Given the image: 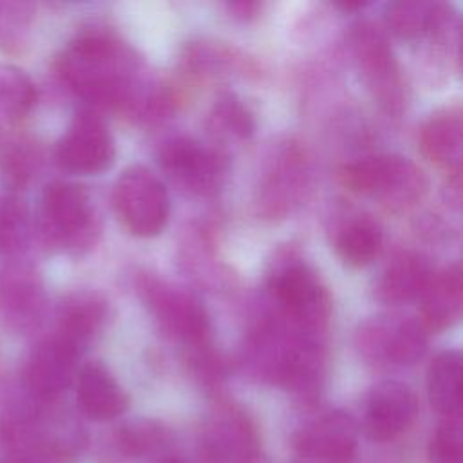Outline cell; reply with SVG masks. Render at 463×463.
Segmentation results:
<instances>
[{
    "mask_svg": "<svg viewBox=\"0 0 463 463\" xmlns=\"http://www.w3.org/2000/svg\"><path fill=\"white\" fill-rule=\"evenodd\" d=\"M269 289L293 329L313 338L320 335L329 317V298L307 264L286 259L269 275Z\"/></svg>",
    "mask_w": 463,
    "mask_h": 463,
    "instance_id": "obj_4",
    "label": "cell"
},
{
    "mask_svg": "<svg viewBox=\"0 0 463 463\" xmlns=\"http://www.w3.org/2000/svg\"><path fill=\"white\" fill-rule=\"evenodd\" d=\"M80 349L52 335L38 342L25 364L24 380L31 398L38 403L54 402L74 380Z\"/></svg>",
    "mask_w": 463,
    "mask_h": 463,
    "instance_id": "obj_14",
    "label": "cell"
},
{
    "mask_svg": "<svg viewBox=\"0 0 463 463\" xmlns=\"http://www.w3.org/2000/svg\"><path fill=\"white\" fill-rule=\"evenodd\" d=\"M260 438L253 420L235 405H222L210 414L199 438L203 463H255Z\"/></svg>",
    "mask_w": 463,
    "mask_h": 463,
    "instance_id": "obj_9",
    "label": "cell"
},
{
    "mask_svg": "<svg viewBox=\"0 0 463 463\" xmlns=\"http://www.w3.org/2000/svg\"><path fill=\"white\" fill-rule=\"evenodd\" d=\"M342 184L360 195H369L392 208H405L423 197L427 179L407 157L396 154L369 156L347 163L340 170Z\"/></svg>",
    "mask_w": 463,
    "mask_h": 463,
    "instance_id": "obj_2",
    "label": "cell"
},
{
    "mask_svg": "<svg viewBox=\"0 0 463 463\" xmlns=\"http://www.w3.org/2000/svg\"><path fill=\"white\" fill-rule=\"evenodd\" d=\"M33 80L16 65L0 63V112L7 118H24L36 103Z\"/></svg>",
    "mask_w": 463,
    "mask_h": 463,
    "instance_id": "obj_26",
    "label": "cell"
},
{
    "mask_svg": "<svg viewBox=\"0 0 463 463\" xmlns=\"http://www.w3.org/2000/svg\"><path fill=\"white\" fill-rule=\"evenodd\" d=\"M58 72L69 89L98 105L154 114L166 103L159 90L145 92L128 51L101 31L78 34L60 54Z\"/></svg>",
    "mask_w": 463,
    "mask_h": 463,
    "instance_id": "obj_1",
    "label": "cell"
},
{
    "mask_svg": "<svg viewBox=\"0 0 463 463\" xmlns=\"http://www.w3.org/2000/svg\"><path fill=\"white\" fill-rule=\"evenodd\" d=\"M112 204L123 226L137 237L157 235L170 213L165 184L145 166H130L121 172L114 184Z\"/></svg>",
    "mask_w": 463,
    "mask_h": 463,
    "instance_id": "obj_5",
    "label": "cell"
},
{
    "mask_svg": "<svg viewBox=\"0 0 463 463\" xmlns=\"http://www.w3.org/2000/svg\"><path fill=\"white\" fill-rule=\"evenodd\" d=\"M105 318V304L92 293H76L69 297L58 311L56 336L81 347L96 335Z\"/></svg>",
    "mask_w": 463,
    "mask_h": 463,
    "instance_id": "obj_20",
    "label": "cell"
},
{
    "mask_svg": "<svg viewBox=\"0 0 463 463\" xmlns=\"http://www.w3.org/2000/svg\"><path fill=\"white\" fill-rule=\"evenodd\" d=\"M137 289L161 327L194 347H201L208 338V317L203 304L184 291L154 277H141Z\"/></svg>",
    "mask_w": 463,
    "mask_h": 463,
    "instance_id": "obj_7",
    "label": "cell"
},
{
    "mask_svg": "<svg viewBox=\"0 0 463 463\" xmlns=\"http://www.w3.org/2000/svg\"><path fill=\"white\" fill-rule=\"evenodd\" d=\"M159 165L179 186L195 194L215 190L226 168L219 152L190 137H174L163 143Z\"/></svg>",
    "mask_w": 463,
    "mask_h": 463,
    "instance_id": "obj_15",
    "label": "cell"
},
{
    "mask_svg": "<svg viewBox=\"0 0 463 463\" xmlns=\"http://www.w3.org/2000/svg\"><path fill=\"white\" fill-rule=\"evenodd\" d=\"M351 47L374 99L387 112H398L403 103L402 78L383 33L369 22H360L351 33Z\"/></svg>",
    "mask_w": 463,
    "mask_h": 463,
    "instance_id": "obj_8",
    "label": "cell"
},
{
    "mask_svg": "<svg viewBox=\"0 0 463 463\" xmlns=\"http://www.w3.org/2000/svg\"><path fill=\"white\" fill-rule=\"evenodd\" d=\"M29 239V212L14 194H0V257H16Z\"/></svg>",
    "mask_w": 463,
    "mask_h": 463,
    "instance_id": "obj_25",
    "label": "cell"
},
{
    "mask_svg": "<svg viewBox=\"0 0 463 463\" xmlns=\"http://www.w3.org/2000/svg\"><path fill=\"white\" fill-rule=\"evenodd\" d=\"M76 403L83 416L110 421L128 407V396L101 362H87L76 373Z\"/></svg>",
    "mask_w": 463,
    "mask_h": 463,
    "instance_id": "obj_16",
    "label": "cell"
},
{
    "mask_svg": "<svg viewBox=\"0 0 463 463\" xmlns=\"http://www.w3.org/2000/svg\"><path fill=\"white\" fill-rule=\"evenodd\" d=\"M421 302V326L425 331H443L461 317L463 282L458 264L430 277Z\"/></svg>",
    "mask_w": 463,
    "mask_h": 463,
    "instance_id": "obj_17",
    "label": "cell"
},
{
    "mask_svg": "<svg viewBox=\"0 0 463 463\" xmlns=\"http://www.w3.org/2000/svg\"><path fill=\"white\" fill-rule=\"evenodd\" d=\"M172 443V432L161 421L156 420H134L116 434V447L123 458L137 463H148L166 454Z\"/></svg>",
    "mask_w": 463,
    "mask_h": 463,
    "instance_id": "obj_22",
    "label": "cell"
},
{
    "mask_svg": "<svg viewBox=\"0 0 463 463\" xmlns=\"http://www.w3.org/2000/svg\"><path fill=\"white\" fill-rule=\"evenodd\" d=\"M34 9L27 2L0 0V51L16 52L27 40Z\"/></svg>",
    "mask_w": 463,
    "mask_h": 463,
    "instance_id": "obj_28",
    "label": "cell"
},
{
    "mask_svg": "<svg viewBox=\"0 0 463 463\" xmlns=\"http://www.w3.org/2000/svg\"><path fill=\"white\" fill-rule=\"evenodd\" d=\"M45 311V291L36 269L24 260L0 262V322L14 333L36 329Z\"/></svg>",
    "mask_w": 463,
    "mask_h": 463,
    "instance_id": "obj_10",
    "label": "cell"
},
{
    "mask_svg": "<svg viewBox=\"0 0 463 463\" xmlns=\"http://www.w3.org/2000/svg\"><path fill=\"white\" fill-rule=\"evenodd\" d=\"M429 463H463V427L459 416L443 418L427 447Z\"/></svg>",
    "mask_w": 463,
    "mask_h": 463,
    "instance_id": "obj_29",
    "label": "cell"
},
{
    "mask_svg": "<svg viewBox=\"0 0 463 463\" xmlns=\"http://www.w3.org/2000/svg\"><path fill=\"white\" fill-rule=\"evenodd\" d=\"M427 396L443 418L459 416L461 409V354L441 351L427 369Z\"/></svg>",
    "mask_w": 463,
    "mask_h": 463,
    "instance_id": "obj_21",
    "label": "cell"
},
{
    "mask_svg": "<svg viewBox=\"0 0 463 463\" xmlns=\"http://www.w3.org/2000/svg\"><path fill=\"white\" fill-rule=\"evenodd\" d=\"M430 266L418 253H400L394 257L376 280L374 295L385 304H403L420 297L429 280Z\"/></svg>",
    "mask_w": 463,
    "mask_h": 463,
    "instance_id": "obj_18",
    "label": "cell"
},
{
    "mask_svg": "<svg viewBox=\"0 0 463 463\" xmlns=\"http://www.w3.org/2000/svg\"><path fill=\"white\" fill-rule=\"evenodd\" d=\"M382 250V230L369 217L349 221L336 237V251L349 266L360 268L376 259Z\"/></svg>",
    "mask_w": 463,
    "mask_h": 463,
    "instance_id": "obj_24",
    "label": "cell"
},
{
    "mask_svg": "<svg viewBox=\"0 0 463 463\" xmlns=\"http://www.w3.org/2000/svg\"><path fill=\"white\" fill-rule=\"evenodd\" d=\"M418 416V398L414 391L396 380L376 383L364 403L360 430L376 443L396 439Z\"/></svg>",
    "mask_w": 463,
    "mask_h": 463,
    "instance_id": "obj_11",
    "label": "cell"
},
{
    "mask_svg": "<svg viewBox=\"0 0 463 463\" xmlns=\"http://www.w3.org/2000/svg\"><path fill=\"white\" fill-rule=\"evenodd\" d=\"M360 353L378 365H412L427 347V331L411 317L382 315L365 320L356 333Z\"/></svg>",
    "mask_w": 463,
    "mask_h": 463,
    "instance_id": "obj_6",
    "label": "cell"
},
{
    "mask_svg": "<svg viewBox=\"0 0 463 463\" xmlns=\"http://www.w3.org/2000/svg\"><path fill=\"white\" fill-rule=\"evenodd\" d=\"M385 20L396 36L409 40L439 31L447 22V11L438 2L402 0L387 5Z\"/></svg>",
    "mask_w": 463,
    "mask_h": 463,
    "instance_id": "obj_23",
    "label": "cell"
},
{
    "mask_svg": "<svg viewBox=\"0 0 463 463\" xmlns=\"http://www.w3.org/2000/svg\"><path fill=\"white\" fill-rule=\"evenodd\" d=\"M423 154L438 166L459 174L463 157V121L461 112L447 109L436 112L420 132Z\"/></svg>",
    "mask_w": 463,
    "mask_h": 463,
    "instance_id": "obj_19",
    "label": "cell"
},
{
    "mask_svg": "<svg viewBox=\"0 0 463 463\" xmlns=\"http://www.w3.org/2000/svg\"><path fill=\"white\" fill-rule=\"evenodd\" d=\"M36 165L38 154L34 152L31 143L24 139H13L2 148L0 170L5 184L11 186V190L27 186V183L34 175Z\"/></svg>",
    "mask_w": 463,
    "mask_h": 463,
    "instance_id": "obj_27",
    "label": "cell"
},
{
    "mask_svg": "<svg viewBox=\"0 0 463 463\" xmlns=\"http://www.w3.org/2000/svg\"><path fill=\"white\" fill-rule=\"evenodd\" d=\"M358 438V421L344 411H331L306 423L295 434L293 447L313 463H353Z\"/></svg>",
    "mask_w": 463,
    "mask_h": 463,
    "instance_id": "obj_13",
    "label": "cell"
},
{
    "mask_svg": "<svg viewBox=\"0 0 463 463\" xmlns=\"http://www.w3.org/2000/svg\"><path fill=\"white\" fill-rule=\"evenodd\" d=\"M38 228L43 241L56 248L81 250L92 244L98 224L87 192L74 183H49L40 199Z\"/></svg>",
    "mask_w": 463,
    "mask_h": 463,
    "instance_id": "obj_3",
    "label": "cell"
},
{
    "mask_svg": "<svg viewBox=\"0 0 463 463\" xmlns=\"http://www.w3.org/2000/svg\"><path fill=\"white\" fill-rule=\"evenodd\" d=\"M58 163L74 174H98L114 159V141L103 123L90 110H81L56 146Z\"/></svg>",
    "mask_w": 463,
    "mask_h": 463,
    "instance_id": "obj_12",
    "label": "cell"
},
{
    "mask_svg": "<svg viewBox=\"0 0 463 463\" xmlns=\"http://www.w3.org/2000/svg\"><path fill=\"white\" fill-rule=\"evenodd\" d=\"M212 119L215 121V127H221L224 132L237 137H248L253 130L251 116L233 96H224L215 103Z\"/></svg>",
    "mask_w": 463,
    "mask_h": 463,
    "instance_id": "obj_30",
    "label": "cell"
},
{
    "mask_svg": "<svg viewBox=\"0 0 463 463\" xmlns=\"http://www.w3.org/2000/svg\"><path fill=\"white\" fill-rule=\"evenodd\" d=\"M161 463H183V461H179V459H175V458H166V459H163Z\"/></svg>",
    "mask_w": 463,
    "mask_h": 463,
    "instance_id": "obj_31",
    "label": "cell"
}]
</instances>
